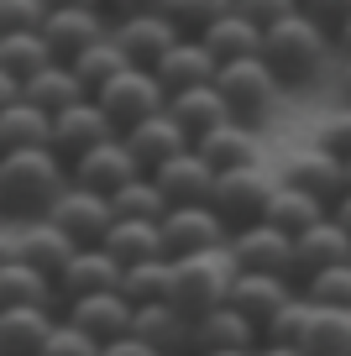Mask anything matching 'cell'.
<instances>
[{
    "label": "cell",
    "instance_id": "obj_1",
    "mask_svg": "<svg viewBox=\"0 0 351 356\" xmlns=\"http://www.w3.org/2000/svg\"><path fill=\"white\" fill-rule=\"evenodd\" d=\"M74 173L53 147H32V152H6L0 157V215L11 225L47 220L53 204L68 194Z\"/></svg>",
    "mask_w": 351,
    "mask_h": 356
},
{
    "label": "cell",
    "instance_id": "obj_2",
    "mask_svg": "<svg viewBox=\"0 0 351 356\" xmlns=\"http://www.w3.org/2000/svg\"><path fill=\"white\" fill-rule=\"evenodd\" d=\"M330 47H336V32H330L320 16L299 11L294 22L273 26V32L263 37V63L273 68V79L283 89H304V84H315V79L325 74Z\"/></svg>",
    "mask_w": 351,
    "mask_h": 356
},
{
    "label": "cell",
    "instance_id": "obj_3",
    "mask_svg": "<svg viewBox=\"0 0 351 356\" xmlns=\"http://www.w3.org/2000/svg\"><path fill=\"white\" fill-rule=\"evenodd\" d=\"M236 278H242V267H236L231 246H220V252H199V257H178V262H173V304L189 314V320H199V314L231 304Z\"/></svg>",
    "mask_w": 351,
    "mask_h": 356
},
{
    "label": "cell",
    "instance_id": "obj_4",
    "mask_svg": "<svg viewBox=\"0 0 351 356\" xmlns=\"http://www.w3.org/2000/svg\"><path fill=\"white\" fill-rule=\"evenodd\" d=\"M215 89H220V100H226V111H231L236 126H263L267 115L278 111V95H283V84L273 79V68H267L263 58L220 63Z\"/></svg>",
    "mask_w": 351,
    "mask_h": 356
},
{
    "label": "cell",
    "instance_id": "obj_5",
    "mask_svg": "<svg viewBox=\"0 0 351 356\" xmlns=\"http://www.w3.org/2000/svg\"><path fill=\"white\" fill-rule=\"evenodd\" d=\"M95 105L105 111V121L126 136V131H136L142 121H153V115L168 111V89L157 84L153 68H126L121 79H110V84L95 95Z\"/></svg>",
    "mask_w": 351,
    "mask_h": 356
},
{
    "label": "cell",
    "instance_id": "obj_6",
    "mask_svg": "<svg viewBox=\"0 0 351 356\" xmlns=\"http://www.w3.org/2000/svg\"><path fill=\"white\" fill-rule=\"evenodd\" d=\"M278 168H242V173H220L215 184V210L226 215L231 231H242V225H257L267 215V200L278 194Z\"/></svg>",
    "mask_w": 351,
    "mask_h": 356
},
{
    "label": "cell",
    "instance_id": "obj_7",
    "mask_svg": "<svg viewBox=\"0 0 351 356\" xmlns=\"http://www.w3.org/2000/svg\"><path fill=\"white\" fill-rule=\"evenodd\" d=\"M47 220H53L58 231L79 246V252H89V246H105V236L116 231V204H110L105 194H95V189L68 184V194L53 204V215H47Z\"/></svg>",
    "mask_w": 351,
    "mask_h": 356
},
{
    "label": "cell",
    "instance_id": "obj_8",
    "mask_svg": "<svg viewBox=\"0 0 351 356\" xmlns=\"http://www.w3.org/2000/svg\"><path fill=\"white\" fill-rule=\"evenodd\" d=\"M163 246L168 257H199V252H220L231 246V225L215 204H194V210H168L163 215Z\"/></svg>",
    "mask_w": 351,
    "mask_h": 356
},
{
    "label": "cell",
    "instance_id": "obj_9",
    "mask_svg": "<svg viewBox=\"0 0 351 356\" xmlns=\"http://www.w3.org/2000/svg\"><path fill=\"white\" fill-rule=\"evenodd\" d=\"M278 178L294 184V189H304V194H315V200L330 204V210L351 194V163L330 157L325 147H304V152H294L283 168H278Z\"/></svg>",
    "mask_w": 351,
    "mask_h": 356
},
{
    "label": "cell",
    "instance_id": "obj_10",
    "mask_svg": "<svg viewBox=\"0 0 351 356\" xmlns=\"http://www.w3.org/2000/svg\"><path fill=\"white\" fill-rule=\"evenodd\" d=\"M231 257L242 273H273V278H294V236H283L278 225L257 220L231 231Z\"/></svg>",
    "mask_w": 351,
    "mask_h": 356
},
{
    "label": "cell",
    "instance_id": "obj_11",
    "mask_svg": "<svg viewBox=\"0 0 351 356\" xmlns=\"http://www.w3.org/2000/svg\"><path fill=\"white\" fill-rule=\"evenodd\" d=\"M110 26L116 22H105L95 6H53V11H47V26H42V42L53 47L58 63H74L79 53H89L95 42H105Z\"/></svg>",
    "mask_w": 351,
    "mask_h": 356
},
{
    "label": "cell",
    "instance_id": "obj_12",
    "mask_svg": "<svg viewBox=\"0 0 351 356\" xmlns=\"http://www.w3.org/2000/svg\"><path fill=\"white\" fill-rule=\"evenodd\" d=\"M63 320L74 325V330H84L89 341L116 346V341H126V335H132L136 304L126 299V293H89V299H74V304H68Z\"/></svg>",
    "mask_w": 351,
    "mask_h": 356
},
{
    "label": "cell",
    "instance_id": "obj_13",
    "mask_svg": "<svg viewBox=\"0 0 351 356\" xmlns=\"http://www.w3.org/2000/svg\"><path fill=\"white\" fill-rule=\"evenodd\" d=\"M68 173H74L79 189H95V194H105V200H116L126 184L147 178V173H142V163L132 157V147H126L121 136H116V142H105V147H95L89 157H79Z\"/></svg>",
    "mask_w": 351,
    "mask_h": 356
},
{
    "label": "cell",
    "instance_id": "obj_14",
    "mask_svg": "<svg viewBox=\"0 0 351 356\" xmlns=\"http://www.w3.org/2000/svg\"><path fill=\"white\" fill-rule=\"evenodd\" d=\"M153 184L163 189L168 210H194V204H215V184H220V173L194 152V147H189L184 157H173L168 168H157Z\"/></svg>",
    "mask_w": 351,
    "mask_h": 356
},
{
    "label": "cell",
    "instance_id": "obj_15",
    "mask_svg": "<svg viewBox=\"0 0 351 356\" xmlns=\"http://www.w3.org/2000/svg\"><path fill=\"white\" fill-rule=\"evenodd\" d=\"M116 136H121V131L105 121V111H100L95 100L74 105V111H63V115H53V152L63 157L68 168H74L79 157H89L95 147L116 142Z\"/></svg>",
    "mask_w": 351,
    "mask_h": 356
},
{
    "label": "cell",
    "instance_id": "obj_16",
    "mask_svg": "<svg viewBox=\"0 0 351 356\" xmlns=\"http://www.w3.org/2000/svg\"><path fill=\"white\" fill-rule=\"evenodd\" d=\"M126 267L105 252V246H89V252H74V262L63 267L58 278V293H63V309L74 299H89V293H121Z\"/></svg>",
    "mask_w": 351,
    "mask_h": 356
},
{
    "label": "cell",
    "instance_id": "obj_17",
    "mask_svg": "<svg viewBox=\"0 0 351 356\" xmlns=\"http://www.w3.org/2000/svg\"><path fill=\"white\" fill-rule=\"evenodd\" d=\"M116 42L126 47L132 68H157V58H163L173 42H184V37H178V26L168 22L163 11H132V16L116 22Z\"/></svg>",
    "mask_w": 351,
    "mask_h": 356
},
{
    "label": "cell",
    "instance_id": "obj_18",
    "mask_svg": "<svg viewBox=\"0 0 351 356\" xmlns=\"http://www.w3.org/2000/svg\"><path fill=\"white\" fill-rule=\"evenodd\" d=\"M157 84L168 89V100L173 95H184V89H205V84H215V74H220V63H215V53H210L199 37H184V42H173L163 58H157Z\"/></svg>",
    "mask_w": 351,
    "mask_h": 356
},
{
    "label": "cell",
    "instance_id": "obj_19",
    "mask_svg": "<svg viewBox=\"0 0 351 356\" xmlns=\"http://www.w3.org/2000/svg\"><path fill=\"white\" fill-rule=\"evenodd\" d=\"M132 335L163 356H194V320L178 304H142L132 320Z\"/></svg>",
    "mask_w": 351,
    "mask_h": 356
},
{
    "label": "cell",
    "instance_id": "obj_20",
    "mask_svg": "<svg viewBox=\"0 0 351 356\" xmlns=\"http://www.w3.org/2000/svg\"><path fill=\"white\" fill-rule=\"evenodd\" d=\"M121 142L132 147V157L142 163V173H147V178H153L157 168H168L173 157H184L189 147H194V142H189V131H184V126H178L168 111H163V115H153V121H142L136 131H126Z\"/></svg>",
    "mask_w": 351,
    "mask_h": 356
},
{
    "label": "cell",
    "instance_id": "obj_21",
    "mask_svg": "<svg viewBox=\"0 0 351 356\" xmlns=\"http://www.w3.org/2000/svg\"><path fill=\"white\" fill-rule=\"evenodd\" d=\"M341 262H351V231L336 215L294 241V278H304V283L315 278V273H325V267H341Z\"/></svg>",
    "mask_w": 351,
    "mask_h": 356
},
{
    "label": "cell",
    "instance_id": "obj_22",
    "mask_svg": "<svg viewBox=\"0 0 351 356\" xmlns=\"http://www.w3.org/2000/svg\"><path fill=\"white\" fill-rule=\"evenodd\" d=\"M257 346H263V330L247 314H236L231 304H220V309L194 320V356H205V351H257Z\"/></svg>",
    "mask_w": 351,
    "mask_h": 356
},
{
    "label": "cell",
    "instance_id": "obj_23",
    "mask_svg": "<svg viewBox=\"0 0 351 356\" xmlns=\"http://www.w3.org/2000/svg\"><path fill=\"white\" fill-rule=\"evenodd\" d=\"M194 152L205 157L215 173L263 168V157H257V131H252V126H236V121H226V126H215V131H205V136L194 142Z\"/></svg>",
    "mask_w": 351,
    "mask_h": 356
},
{
    "label": "cell",
    "instance_id": "obj_24",
    "mask_svg": "<svg viewBox=\"0 0 351 356\" xmlns=\"http://www.w3.org/2000/svg\"><path fill=\"white\" fill-rule=\"evenodd\" d=\"M63 314L22 304V309H0V356H42L47 335L58 330Z\"/></svg>",
    "mask_w": 351,
    "mask_h": 356
},
{
    "label": "cell",
    "instance_id": "obj_25",
    "mask_svg": "<svg viewBox=\"0 0 351 356\" xmlns=\"http://www.w3.org/2000/svg\"><path fill=\"white\" fill-rule=\"evenodd\" d=\"M288 299H294V278H273V273H242L236 289H231V309L247 314L257 330H263Z\"/></svg>",
    "mask_w": 351,
    "mask_h": 356
},
{
    "label": "cell",
    "instance_id": "obj_26",
    "mask_svg": "<svg viewBox=\"0 0 351 356\" xmlns=\"http://www.w3.org/2000/svg\"><path fill=\"white\" fill-rule=\"evenodd\" d=\"M22 304H37V309L63 314V293L47 273H37L32 262H11L0 267V309H22Z\"/></svg>",
    "mask_w": 351,
    "mask_h": 356
},
{
    "label": "cell",
    "instance_id": "obj_27",
    "mask_svg": "<svg viewBox=\"0 0 351 356\" xmlns=\"http://www.w3.org/2000/svg\"><path fill=\"white\" fill-rule=\"evenodd\" d=\"M16 236H22V262H32L37 273H47L53 283L63 278V267L74 262V252H79L53 220H26V225H16Z\"/></svg>",
    "mask_w": 351,
    "mask_h": 356
},
{
    "label": "cell",
    "instance_id": "obj_28",
    "mask_svg": "<svg viewBox=\"0 0 351 356\" xmlns=\"http://www.w3.org/2000/svg\"><path fill=\"white\" fill-rule=\"evenodd\" d=\"M105 252L116 257L121 267L136 262H163L168 246H163V220H116V231L105 236ZM173 262V257H168Z\"/></svg>",
    "mask_w": 351,
    "mask_h": 356
},
{
    "label": "cell",
    "instance_id": "obj_29",
    "mask_svg": "<svg viewBox=\"0 0 351 356\" xmlns=\"http://www.w3.org/2000/svg\"><path fill=\"white\" fill-rule=\"evenodd\" d=\"M267 225H278L283 236H304V231H315L320 220H330V204H320L315 194H304V189H294V184H278V194L267 200V215H263Z\"/></svg>",
    "mask_w": 351,
    "mask_h": 356
},
{
    "label": "cell",
    "instance_id": "obj_30",
    "mask_svg": "<svg viewBox=\"0 0 351 356\" xmlns=\"http://www.w3.org/2000/svg\"><path fill=\"white\" fill-rule=\"evenodd\" d=\"M199 42L215 53V63H242V58H263V32L242 16V6H231Z\"/></svg>",
    "mask_w": 351,
    "mask_h": 356
},
{
    "label": "cell",
    "instance_id": "obj_31",
    "mask_svg": "<svg viewBox=\"0 0 351 356\" xmlns=\"http://www.w3.org/2000/svg\"><path fill=\"white\" fill-rule=\"evenodd\" d=\"M32 147H53V115L37 111L32 100L0 111V157L6 152H32Z\"/></svg>",
    "mask_w": 351,
    "mask_h": 356
},
{
    "label": "cell",
    "instance_id": "obj_32",
    "mask_svg": "<svg viewBox=\"0 0 351 356\" xmlns=\"http://www.w3.org/2000/svg\"><path fill=\"white\" fill-rule=\"evenodd\" d=\"M168 115H173V121L189 131V142H199L205 131H215V126L231 121V111H226V100H220V89H215V84L173 95V100H168Z\"/></svg>",
    "mask_w": 351,
    "mask_h": 356
},
{
    "label": "cell",
    "instance_id": "obj_33",
    "mask_svg": "<svg viewBox=\"0 0 351 356\" xmlns=\"http://www.w3.org/2000/svg\"><path fill=\"white\" fill-rule=\"evenodd\" d=\"M26 100H32L37 111H47V115H63V111H74V105L89 100V89L79 84V74L68 63H53L47 74H37L32 84H26Z\"/></svg>",
    "mask_w": 351,
    "mask_h": 356
},
{
    "label": "cell",
    "instance_id": "obj_34",
    "mask_svg": "<svg viewBox=\"0 0 351 356\" xmlns=\"http://www.w3.org/2000/svg\"><path fill=\"white\" fill-rule=\"evenodd\" d=\"M68 68L79 74V84H84V89H89V100H95V95L110 84V79H121L126 68H132V58H126V47L116 42V26H110V37H105V42H95L89 53H79Z\"/></svg>",
    "mask_w": 351,
    "mask_h": 356
},
{
    "label": "cell",
    "instance_id": "obj_35",
    "mask_svg": "<svg viewBox=\"0 0 351 356\" xmlns=\"http://www.w3.org/2000/svg\"><path fill=\"white\" fill-rule=\"evenodd\" d=\"M58 58H53V47L42 42V32H26V37H0V68L16 79V84H32L37 74H47Z\"/></svg>",
    "mask_w": 351,
    "mask_h": 356
},
{
    "label": "cell",
    "instance_id": "obj_36",
    "mask_svg": "<svg viewBox=\"0 0 351 356\" xmlns=\"http://www.w3.org/2000/svg\"><path fill=\"white\" fill-rule=\"evenodd\" d=\"M121 293L142 309V304H173V262H136V267H126V283H121Z\"/></svg>",
    "mask_w": 351,
    "mask_h": 356
},
{
    "label": "cell",
    "instance_id": "obj_37",
    "mask_svg": "<svg viewBox=\"0 0 351 356\" xmlns=\"http://www.w3.org/2000/svg\"><path fill=\"white\" fill-rule=\"evenodd\" d=\"M304 356H351V309H315Z\"/></svg>",
    "mask_w": 351,
    "mask_h": 356
},
{
    "label": "cell",
    "instance_id": "obj_38",
    "mask_svg": "<svg viewBox=\"0 0 351 356\" xmlns=\"http://www.w3.org/2000/svg\"><path fill=\"white\" fill-rule=\"evenodd\" d=\"M309 325H315V304H309L304 293H294V299H288L283 309L263 325V341H267V346H304Z\"/></svg>",
    "mask_w": 351,
    "mask_h": 356
},
{
    "label": "cell",
    "instance_id": "obj_39",
    "mask_svg": "<svg viewBox=\"0 0 351 356\" xmlns=\"http://www.w3.org/2000/svg\"><path fill=\"white\" fill-rule=\"evenodd\" d=\"M157 11L178 26V37H205L231 6H226V0H168V6H157Z\"/></svg>",
    "mask_w": 351,
    "mask_h": 356
},
{
    "label": "cell",
    "instance_id": "obj_40",
    "mask_svg": "<svg viewBox=\"0 0 351 356\" xmlns=\"http://www.w3.org/2000/svg\"><path fill=\"white\" fill-rule=\"evenodd\" d=\"M110 204H116V220H163V215H168V200H163V189H157L153 178L126 184Z\"/></svg>",
    "mask_w": 351,
    "mask_h": 356
},
{
    "label": "cell",
    "instance_id": "obj_41",
    "mask_svg": "<svg viewBox=\"0 0 351 356\" xmlns=\"http://www.w3.org/2000/svg\"><path fill=\"white\" fill-rule=\"evenodd\" d=\"M304 299L315 304V309H351V262L315 273V278L304 283Z\"/></svg>",
    "mask_w": 351,
    "mask_h": 356
},
{
    "label": "cell",
    "instance_id": "obj_42",
    "mask_svg": "<svg viewBox=\"0 0 351 356\" xmlns=\"http://www.w3.org/2000/svg\"><path fill=\"white\" fill-rule=\"evenodd\" d=\"M47 0H0V37H26L47 26Z\"/></svg>",
    "mask_w": 351,
    "mask_h": 356
},
{
    "label": "cell",
    "instance_id": "obj_43",
    "mask_svg": "<svg viewBox=\"0 0 351 356\" xmlns=\"http://www.w3.org/2000/svg\"><path fill=\"white\" fill-rule=\"evenodd\" d=\"M315 147H325L330 157L351 163V105H341V111H330L325 121H320V136H315Z\"/></svg>",
    "mask_w": 351,
    "mask_h": 356
},
{
    "label": "cell",
    "instance_id": "obj_44",
    "mask_svg": "<svg viewBox=\"0 0 351 356\" xmlns=\"http://www.w3.org/2000/svg\"><path fill=\"white\" fill-rule=\"evenodd\" d=\"M42 356H105V346H100V341H89L84 330H74L68 320H58V330L47 335Z\"/></svg>",
    "mask_w": 351,
    "mask_h": 356
},
{
    "label": "cell",
    "instance_id": "obj_45",
    "mask_svg": "<svg viewBox=\"0 0 351 356\" xmlns=\"http://www.w3.org/2000/svg\"><path fill=\"white\" fill-rule=\"evenodd\" d=\"M242 16L257 26V32H273V26H283V22H294L299 16V6L294 0H242Z\"/></svg>",
    "mask_w": 351,
    "mask_h": 356
},
{
    "label": "cell",
    "instance_id": "obj_46",
    "mask_svg": "<svg viewBox=\"0 0 351 356\" xmlns=\"http://www.w3.org/2000/svg\"><path fill=\"white\" fill-rule=\"evenodd\" d=\"M11 262H22V236H16L11 220H0V267H11Z\"/></svg>",
    "mask_w": 351,
    "mask_h": 356
},
{
    "label": "cell",
    "instance_id": "obj_47",
    "mask_svg": "<svg viewBox=\"0 0 351 356\" xmlns=\"http://www.w3.org/2000/svg\"><path fill=\"white\" fill-rule=\"evenodd\" d=\"M105 356H163V351H153V346H147V341H136V335H126V341L105 346Z\"/></svg>",
    "mask_w": 351,
    "mask_h": 356
},
{
    "label": "cell",
    "instance_id": "obj_48",
    "mask_svg": "<svg viewBox=\"0 0 351 356\" xmlns=\"http://www.w3.org/2000/svg\"><path fill=\"white\" fill-rule=\"evenodd\" d=\"M22 100H26V89L16 84L6 68H0V111H11V105H22Z\"/></svg>",
    "mask_w": 351,
    "mask_h": 356
},
{
    "label": "cell",
    "instance_id": "obj_49",
    "mask_svg": "<svg viewBox=\"0 0 351 356\" xmlns=\"http://www.w3.org/2000/svg\"><path fill=\"white\" fill-rule=\"evenodd\" d=\"M336 47H341V53L351 58V11L341 16V22H336Z\"/></svg>",
    "mask_w": 351,
    "mask_h": 356
},
{
    "label": "cell",
    "instance_id": "obj_50",
    "mask_svg": "<svg viewBox=\"0 0 351 356\" xmlns=\"http://www.w3.org/2000/svg\"><path fill=\"white\" fill-rule=\"evenodd\" d=\"M257 356H304V346H257Z\"/></svg>",
    "mask_w": 351,
    "mask_h": 356
},
{
    "label": "cell",
    "instance_id": "obj_51",
    "mask_svg": "<svg viewBox=\"0 0 351 356\" xmlns=\"http://www.w3.org/2000/svg\"><path fill=\"white\" fill-rule=\"evenodd\" d=\"M341 95H346V105H351V58H341Z\"/></svg>",
    "mask_w": 351,
    "mask_h": 356
},
{
    "label": "cell",
    "instance_id": "obj_52",
    "mask_svg": "<svg viewBox=\"0 0 351 356\" xmlns=\"http://www.w3.org/2000/svg\"><path fill=\"white\" fill-rule=\"evenodd\" d=\"M330 215H336V220H341V225H346V231H351V194H346V200H341V204H336V210H330Z\"/></svg>",
    "mask_w": 351,
    "mask_h": 356
},
{
    "label": "cell",
    "instance_id": "obj_53",
    "mask_svg": "<svg viewBox=\"0 0 351 356\" xmlns=\"http://www.w3.org/2000/svg\"><path fill=\"white\" fill-rule=\"evenodd\" d=\"M205 356H257V351H205Z\"/></svg>",
    "mask_w": 351,
    "mask_h": 356
}]
</instances>
